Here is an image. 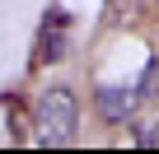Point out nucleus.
Segmentation results:
<instances>
[{
    "instance_id": "obj_3",
    "label": "nucleus",
    "mask_w": 159,
    "mask_h": 154,
    "mask_svg": "<svg viewBox=\"0 0 159 154\" xmlns=\"http://www.w3.org/2000/svg\"><path fill=\"white\" fill-rule=\"evenodd\" d=\"M140 103H145L140 84H98L94 89V108L103 121H131Z\"/></svg>"
},
{
    "instance_id": "obj_1",
    "label": "nucleus",
    "mask_w": 159,
    "mask_h": 154,
    "mask_svg": "<svg viewBox=\"0 0 159 154\" xmlns=\"http://www.w3.org/2000/svg\"><path fill=\"white\" fill-rule=\"evenodd\" d=\"M75 126H80V103L70 89H42L38 103H33V135L38 145L56 149V145H70L75 140Z\"/></svg>"
},
{
    "instance_id": "obj_4",
    "label": "nucleus",
    "mask_w": 159,
    "mask_h": 154,
    "mask_svg": "<svg viewBox=\"0 0 159 154\" xmlns=\"http://www.w3.org/2000/svg\"><path fill=\"white\" fill-rule=\"evenodd\" d=\"M140 94H145V98H159V61L145 65V75H140Z\"/></svg>"
},
{
    "instance_id": "obj_2",
    "label": "nucleus",
    "mask_w": 159,
    "mask_h": 154,
    "mask_svg": "<svg viewBox=\"0 0 159 154\" xmlns=\"http://www.w3.org/2000/svg\"><path fill=\"white\" fill-rule=\"evenodd\" d=\"M66 51H70V14L61 5H52L42 14V28H38V56H33V65H56Z\"/></svg>"
}]
</instances>
